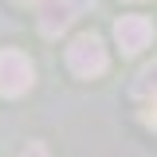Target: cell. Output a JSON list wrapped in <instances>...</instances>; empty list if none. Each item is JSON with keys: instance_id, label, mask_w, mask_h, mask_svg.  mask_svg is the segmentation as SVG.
Instances as JSON below:
<instances>
[{"instance_id": "obj_1", "label": "cell", "mask_w": 157, "mask_h": 157, "mask_svg": "<svg viewBox=\"0 0 157 157\" xmlns=\"http://www.w3.org/2000/svg\"><path fill=\"white\" fill-rule=\"evenodd\" d=\"M67 67H71L78 78H98L110 67V55H106V47H102V39H98L94 32H82V36H75L71 47H67Z\"/></svg>"}, {"instance_id": "obj_2", "label": "cell", "mask_w": 157, "mask_h": 157, "mask_svg": "<svg viewBox=\"0 0 157 157\" xmlns=\"http://www.w3.org/2000/svg\"><path fill=\"white\" fill-rule=\"evenodd\" d=\"M32 82H36V67H32V59L16 51V47H4L0 51V94L4 98H20L32 90Z\"/></svg>"}, {"instance_id": "obj_3", "label": "cell", "mask_w": 157, "mask_h": 157, "mask_svg": "<svg viewBox=\"0 0 157 157\" xmlns=\"http://www.w3.org/2000/svg\"><path fill=\"white\" fill-rule=\"evenodd\" d=\"M114 39L122 47V55H141L153 43V20L149 16H122L114 24Z\"/></svg>"}, {"instance_id": "obj_4", "label": "cell", "mask_w": 157, "mask_h": 157, "mask_svg": "<svg viewBox=\"0 0 157 157\" xmlns=\"http://www.w3.org/2000/svg\"><path fill=\"white\" fill-rule=\"evenodd\" d=\"M78 12V0H39V32L59 36Z\"/></svg>"}, {"instance_id": "obj_5", "label": "cell", "mask_w": 157, "mask_h": 157, "mask_svg": "<svg viewBox=\"0 0 157 157\" xmlns=\"http://www.w3.org/2000/svg\"><path fill=\"white\" fill-rule=\"evenodd\" d=\"M137 94L141 98H157V59L137 75Z\"/></svg>"}, {"instance_id": "obj_6", "label": "cell", "mask_w": 157, "mask_h": 157, "mask_svg": "<svg viewBox=\"0 0 157 157\" xmlns=\"http://www.w3.org/2000/svg\"><path fill=\"white\" fill-rule=\"evenodd\" d=\"M145 126L157 130V98H149V110H145Z\"/></svg>"}, {"instance_id": "obj_7", "label": "cell", "mask_w": 157, "mask_h": 157, "mask_svg": "<svg viewBox=\"0 0 157 157\" xmlns=\"http://www.w3.org/2000/svg\"><path fill=\"white\" fill-rule=\"evenodd\" d=\"M20 157H47V149H43V145H28Z\"/></svg>"}, {"instance_id": "obj_8", "label": "cell", "mask_w": 157, "mask_h": 157, "mask_svg": "<svg viewBox=\"0 0 157 157\" xmlns=\"http://www.w3.org/2000/svg\"><path fill=\"white\" fill-rule=\"evenodd\" d=\"M16 4H36V0H16Z\"/></svg>"}]
</instances>
